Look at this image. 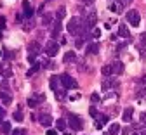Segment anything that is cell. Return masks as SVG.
Returning <instances> with one entry per match:
<instances>
[{
	"label": "cell",
	"mask_w": 146,
	"mask_h": 135,
	"mask_svg": "<svg viewBox=\"0 0 146 135\" xmlns=\"http://www.w3.org/2000/svg\"><path fill=\"white\" fill-rule=\"evenodd\" d=\"M92 36H94V38H99V36H101V30H99V28L92 30Z\"/></svg>",
	"instance_id": "30"
},
{
	"label": "cell",
	"mask_w": 146,
	"mask_h": 135,
	"mask_svg": "<svg viewBox=\"0 0 146 135\" xmlns=\"http://www.w3.org/2000/svg\"><path fill=\"white\" fill-rule=\"evenodd\" d=\"M108 121V116L106 114H101V116H98V123H101V125H104Z\"/></svg>",
	"instance_id": "25"
},
{
	"label": "cell",
	"mask_w": 146,
	"mask_h": 135,
	"mask_svg": "<svg viewBox=\"0 0 146 135\" xmlns=\"http://www.w3.org/2000/svg\"><path fill=\"white\" fill-rule=\"evenodd\" d=\"M42 23H44V24H50V16H49V14H45V16L42 17Z\"/></svg>",
	"instance_id": "28"
},
{
	"label": "cell",
	"mask_w": 146,
	"mask_h": 135,
	"mask_svg": "<svg viewBox=\"0 0 146 135\" xmlns=\"http://www.w3.org/2000/svg\"><path fill=\"white\" fill-rule=\"evenodd\" d=\"M101 73H103L104 76H110V74H111V66H103V68H101Z\"/></svg>",
	"instance_id": "24"
},
{
	"label": "cell",
	"mask_w": 146,
	"mask_h": 135,
	"mask_svg": "<svg viewBox=\"0 0 146 135\" xmlns=\"http://www.w3.org/2000/svg\"><path fill=\"white\" fill-rule=\"evenodd\" d=\"M82 2H84V4H92L94 0H82Z\"/></svg>",
	"instance_id": "38"
},
{
	"label": "cell",
	"mask_w": 146,
	"mask_h": 135,
	"mask_svg": "<svg viewBox=\"0 0 146 135\" xmlns=\"http://www.w3.org/2000/svg\"><path fill=\"white\" fill-rule=\"evenodd\" d=\"M12 135H21V132L19 130H12Z\"/></svg>",
	"instance_id": "37"
},
{
	"label": "cell",
	"mask_w": 146,
	"mask_h": 135,
	"mask_svg": "<svg viewBox=\"0 0 146 135\" xmlns=\"http://www.w3.org/2000/svg\"><path fill=\"white\" fill-rule=\"evenodd\" d=\"M90 101H92V102H99V101H101L99 94H92V95H90Z\"/></svg>",
	"instance_id": "27"
},
{
	"label": "cell",
	"mask_w": 146,
	"mask_h": 135,
	"mask_svg": "<svg viewBox=\"0 0 146 135\" xmlns=\"http://www.w3.org/2000/svg\"><path fill=\"white\" fill-rule=\"evenodd\" d=\"M0 130H2V133H4V135H7V133H11V132H12V126H11V123H9V121H4L2 125H0Z\"/></svg>",
	"instance_id": "18"
},
{
	"label": "cell",
	"mask_w": 146,
	"mask_h": 135,
	"mask_svg": "<svg viewBox=\"0 0 146 135\" xmlns=\"http://www.w3.org/2000/svg\"><path fill=\"white\" fill-rule=\"evenodd\" d=\"M45 2H50V0H45Z\"/></svg>",
	"instance_id": "40"
},
{
	"label": "cell",
	"mask_w": 146,
	"mask_h": 135,
	"mask_svg": "<svg viewBox=\"0 0 146 135\" xmlns=\"http://www.w3.org/2000/svg\"><path fill=\"white\" fill-rule=\"evenodd\" d=\"M54 123H56V130L58 132H64L66 130V121L64 120H56Z\"/></svg>",
	"instance_id": "19"
},
{
	"label": "cell",
	"mask_w": 146,
	"mask_h": 135,
	"mask_svg": "<svg viewBox=\"0 0 146 135\" xmlns=\"http://www.w3.org/2000/svg\"><path fill=\"white\" fill-rule=\"evenodd\" d=\"M144 135H146V133H144Z\"/></svg>",
	"instance_id": "44"
},
{
	"label": "cell",
	"mask_w": 146,
	"mask_h": 135,
	"mask_svg": "<svg viewBox=\"0 0 146 135\" xmlns=\"http://www.w3.org/2000/svg\"><path fill=\"white\" fill-rule=\"evenodd\" d=\"M0 55H2V52H0Z\"/></svg>",
	"instance_id": "43"
},
{
	"label": "cell",
	"mask_w": 146,
	"mask_h": 135,
	"mask_svg": "<svg viewBox=\"0 0 146 135\" xmlns=\"http://www.w3.org/2000/svg\"><path fill=\"white\" fill-rule=\"evenodd\" d=\"M99 52V43H89L87 47H85V54H98Z\"/></svg>",
	"instance_id": "12"
},
{
	"label": "cell",
	"mask_w": 146,
	"mask_h": 135,
	"mask_svg": "<svg viewBox=\"0 0 146 135\" xmlns=\"http://www.w3.org/2000/svg\"><path fill=\"white\" fill-rule=\"evenodd\" d=\"M111 85H113V83H110V80H104V82L101 83V88H103V90H108Z\"/></svg>",
	"instance_id": "26"
},
{
	"label": "cell",
	"mask_w": 146,
	"mask_h": 135,
	"mask_svg": "<svg viewBox=\"0 0 146 135\" xmlns=\"http://www.w3.org/2000/svg\"><path fill=\"white\" fill-rule=\"evenodd\" d=\"M141 123H144V125H146V113H144V114H141Z\"/></svg>",
	"instance_id": "36"
},
{
	"label": "cell",
	"mask_w": 146,
	"mask_h": 135,
	"mask_svg": "<svg viewBox=\"0 0 146 135\" xmlns=\"http://www.w3.org/2000/svg\"><path fill=\"white\" fill-rule=\"evenodd\" d=\"M12 118H14L16 121H23V113H21L19 109H17V111H16V113L12 114Z\"/></svg>",
	"instance_id": "23"
},
{
	"label": "cell",
	"mask_w": 146,
	"mask_h": 135,
	"mask_svg": "<svg viewBox=\"0 0 146 135\" xmlns=\"http://www.w3.org/2000/svg\"><path fill=\"white\" fill-rule=\"evenodd\" d=\"M45 101V95L44 94H36V95H31V97L28 99V106L30 107H36L38 104H42Z\"/></svg>",
	"instance_id": "6"
},
{
	"label": "cell",
	"mask_w": 146,
	"mask_h": 135,
	"mask_svg": "<svg viewBox=\"0 0 146 135\" xmlns=\"http://www.w3.org/2000/svg\"><path fill=\"white\" fill-rule=\"evenodd\" d=\"M132 114H134V109H132V107H127V109H123V114H122V120H123V121H131V118H132Z\"/></svg>",
	"instance_id": "15"
},
{
	"label": "cell",
	"mask_w": 146,
	"mask_h": 135,
	"mask_svg": "<svg viewBox=\"0 0 146 135\" xmlns=\"http://www.w3.org/2000/svg\"><path fill=\"white\" fill-rule=\"evenodd\" d=\"M4 116H5V109H4V107H0V120H2Z\"/></svg>",
	"instance_id": "34"
},
{
	"label": "cell",
	"mask_w": 146,
	"mask_h": 135,
	"mask_svg": "<svg viewBox=\"0 0 146 135\" xmlns=\"http://www.w3.org/2000/svg\"><path fill=\"white\" fill-rule=\"evenodd\" d=\"M68 31L71 35H78L82 36L85 33V26H84V21L80 17H71L70 21H68Z\"/></svg>",
	"instance_id": "1"
},
{
	"label": "cell",
	"mask_w": 146,
	"mask_h": 135,
	"mask_svg": "<svg viewBox=\"0 0 146 135\" xmlns=\"http://www.w3.org/2000/svg\"><path fill=\"white\" fill-rule=\"evenodd\" d=\"M64 16H66V7H63V5H61V7L56 11V17H58V21H61Z\"/></svg>",
	"instance_id": "20"
},
{
	"label": "cell",
	"mask_w": 146,
	"mask_h": 135,
	"mask_svg": "<svg viewBox=\"0 0 146 135\" xmlns=\"http://www.w3.org/2000/svg\"><path fill=\"white\" fill-rule=\"evenodd\" d=\"M40 50H42V47H40V43H38V42H31V43L28 45V54H35V55H38V54H40Z\"/></svg>",
	"instance_id": "8"
},
{
	"label": "cell",
	"mask_w": 146,
	"mask_h": 135,
	"mask_svg": "<svg viewBox=\"0 0 146 135\" xmlns=\"http://www.w3.org/2000/svg\"><path fill=\"white\" fill-rule=\"evenodd\" d=\"M127 2H131V0H127Z\"/></svg>",
	"instance_id": "42"
},
{
	"label": "cell",
	"mask_w": 146,
	"mask_h": 135,
	"mask_svg": "<svg viewBox=\"0 0 146 135\" xmlns=\"http://www.w3.org/2000/svg\"><path fill=\"white\" fill-rule=\"evenodd\" d=\"M23 11H25V17H31L33 16V9H31L30 0H23Z\"/></svg>",
	"instance_id": "9"
},
{
	"label": "cell",
	"mask_w": 146,
	"mask_h": 135,
	"mask_svg": "<svg viewBox=\"0 0 146 135\" xmlns=\"http://www.w3.org/2000/svg\"><path fill=\"white\" fill-rule=\"evenodd\" d=\"M111 73H115V74H122V73H123V64H122L120 61L113 63V64H111Z\"/></svg>",
	"instance_id": "13"
},
{
	"label": "cell",
	"mask_w": 146,
	"mask_h": 135,
	"mask_svg": "<svg viewBox=\"0 0 146 135\" xmlns=\"http://www.w3.org/2000/svg\"><path fill=\"white\" fill-rule=\"evenodd\" d=\"M118 35L122 38H131V31H129V28H127L125 24H120L118 26Z\"/></svg>",
	"instance_id": "11"
},
{
	"label": "cell",
	"mask_w": 146,
	"mask_h": 135,
	"mask_svg": "<svg viewBox=\"0 0 146 135\" xmlns=\"http://www.w3.org/2000/svg\"><path fill=\"white\" fill-rule=\"evenodd\" d=\"M0 102H2L4 106H9V104L12 102V97H11L7 92H4V90H2V92H0Z\"/></svg>",
	"instance_id": "10"
},
{
	"label": "cell",
	"mask_w": 146,
	"mask_h": 135,
	"mask_svg": "<svg viewBox=\"0 0 146 135\" xmlns=\"http://www.w3.org/2000/svg\"><path fill=\"white\" fill-rule=\"evenodd\" d=\"M38 69H40V64H38V63H35V64L31 66V69H30V71L26 73V76H31V74H35L36 71H38Z\"/></svg>",
	"instance_id": "22"
},
{
	"label": "cell",
	"mask_w": 146,
	"mask_h": 135,
	"mask_svg": "<svg viewBox=\"0 0 146 135\" xmlns=\"http://www.w3.org/2000/svg\"><path fill=\"white\" fill-rule=\"evenodd\" d=\"M40 123H42V126L49 128V126L52 125V118H50V114H42V116H40Z\"/></svg>",
	"instance_id": "14"
},
{
	"label": "cell",
	"mask_w": 146,
	"mask_h": 135,
	"mask_svg": "<svg viewBox=\"0 0 146 135\" xmlns=\"http://www.w3.org/2000/svg\"><path fill=\"white\" fill-rule=\"evenodd\" d=\"M118 133H120V125L113 123L111 126H110V135H118Z\"/></svg>",
	"instance_id": "21"
},
{
	"label": "cell",
	"mask_w": 146,
	"mask_h": 135,
	"mask_svg": "<svg viewBox=\"0 0 146 135\" xmlns=\"http://www.w3.org/2000/svg\"><path fill=\"white\" fill-rule=\"evenodd\" d=\"M35 59H36V55H35V54H28V61H30V63H33Z\"/></svg>",
	"instance_id": "33"
},
{
	"label": "cell",
	"mask_w": 146,
	"mask_h": 135,
	"mask_svg": "<svg viewBox=\"0 0 146 135\" xmlns=\"http://www.w3.org/2000/svg\"><path fill=\"white\" fill-rule=\"evenodd\" d=\"M90 116H94V118H98V116H99L98 111H96V107H90Z\"/></svg>",
	"instance_id": "32"
},
{
	"label": "cell",
	"mask_w": 146,
	"mask_h": 135,
	"mask_svg": "<svg viewBox=\"0 0 146 135\" xmlns=\"http://www.w3.org/2000/svg\"><path fill=\"white\" fill-rule=\"evenodd\" d=\"M61 83V80H59V76H50V82H49V85H50V88L56 92L58 90V85Z\"/></svg>",
	"instance_id": "16"
},
{
	"label": "cell",
	"mask_w": 146,
	"mask_h": 135,
	"mask_svg": "<svg viewBox=\"0 0 146 135\" xmlns=\"http://www.w3.org/2000/svg\"><path fill=\"white\" fill-rule=\"evenodd\" d=\"M127 21H129L132 26H139V21H141V16H139V12L137 11H129L127 12Z\"/></svg>",
	"instance_id": "5"
},
{
	"label": "cell",
	"mask_w": 146,
	"mask_h": 135,
	"mask_svg": "<svg viewBox=\"0 0 146 135\" xmlns=\"http://www.w3.org/2000/svg\"><path fill=\"white\" fill-rule=\"evenodd\" d=\"M75 59H77V54H75V52H71V50L66 52V54L63 55V61H64V63H73Z\"/></svg>",
	"instance_id": "17"
},
{
	"label": "cell",
	"mask_w": 146,
	"mask_h": 135,
	"mask_svg": "<svg viewBox=\"0 0 146 135\" xmlns=\"http://www.w3.org/2000/svg\"><path fill=\"white\" fill-rule=\"evenodd\" d=\"M50 26H52V28H50V36H52V38H58V36L61 35V31H63V24H61V21L52 23Z\"/></svg>",
	"instance_id": "7"
},
{
	"label": "cell",
	"mask_w": 146,
	"mask_h": 135,
	"mask_svg": "<svg viewBox=\"0 0 146 135\" xmlns=\"http://www.w3.org/2000/svg\"><path fill=\"white\" fill-rule=\"evenodd\" d=\"M56 97L58 99H63L64 97V90H56Z\"/></svg>",
	"instance_id": "31"
},
{
	"label": "cell",
	"mask_w": 146,
	"mask_h": 135,
	"mask_svg": "<svg viewBox=\"0 0 146 135\" xmlns=\"http://www.w3.org/2000/svg\"><path fill=\"white\" fill-rule=\"evenodd\" d=\"M0 73H4V66L2 64H0Z\"/></svg>",
	"instance_id": "39"
},
{
	"label": "cell",
	"mask_w": 146,
	"mask_h": 135,
	"mask_svg": "<svg viewBox=\"0 0 146 135\" xmlns=\"http://www.w3.org/2000/svg\"><path fill=\"white\" fill-rule=\"evenodd\" d=\"M59 80H61V85H63L64 88H77V87H78V83L73 80L68 73H63V74L59 76Z\"/></svg>",
	"instance_id": "3"
},
{
	"label": "cell",
	"mask_w": 146,
	"mask_h": 135,
	"mask_svg": "<svg viewBox=\"0 0 146 135\" xmlns=\"http://www.w3.org/2000/svg\"><path fill=\"white\" fill-rule=\"evenodd\" d=\"M68 125H70V128H71L73 132H80V130L84 128L82 120H80L78 116H75V114H70V116H68Z\"/></svg>",
	"instance_id": "2"
},
{
	"label": "cell",
	"mask_w": 146,
	"mask_h": 135,
	"mask_svg": "<svg viewBox=\"0 0 146 135\" xmlns=\"http://www.w3.org/2000/svg\"><path fill=\"white\" fill-rule=\"evenodd\" d=\"M47 135H58L56 130H47Z\"/></svg>",
	"instance_id": "35"
},
{
	"label": "cell",
	"mask_w": 146,
	"mask_h": 135,
	"mask_svg": "<svg viewBox=\"0 0 146 135\" xmlns=\"http://www.w3.org/2000/svg\"><path fill=\"white\" fill-rule=\"evenodd\" d=\"M59 52V43L56 42V40H49L47 43H45V54L49 55V57H54Z\"/></svg>",
	"instance_id": "4"
},
{
	"label": "cell",
	"mask_w": 146,
	"mask_h": 135,
	"mask_svg": "<svg viewBox=\"0 0 146 135\" xmlns=\"http://www.w3.org/2000/svg\"><path fill=\"white\" fill-rule=\"evenodd\" d=\"M132 135H137V133H132Z\"/></svg>",
	"instance_id": "41"
},
{
	"label": "cell",
	"mask_w": 146,
	"mask_h": 135,
	"mask_svg": "<svg viewBox=\"0 0 146 135\" xmlns=\"http://www.w3.org/2000/svg\"><path fill=\"white\" fill-rule=\"evenodd\" d=\"M75 45H77V47H82V45H84V36H78V38H77V40H75Z\"/></svg>",
	"instance_id": "29"
}]
</instances>
